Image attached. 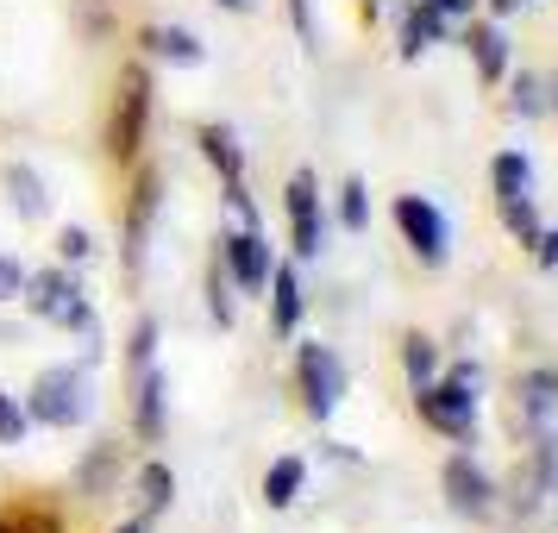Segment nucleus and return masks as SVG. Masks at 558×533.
<instances>
[{
  "label": "nucleus",
  "instance_id": "obj_1",
  "mask_svg": "<svg viewBox=\"0 0 558 533\" xmlns=\"http://www.w3.org/2000/svg\"><path fill=\"white\" fill-rule=\"evenodd\" d=\"M88 408H95V396H88V364H51L45 377L32 383L26 396V421L32 427H82L88 421Z\"/></svg>",
  "mask_w": 558,
  "mask_h": 533
},
{
  "label": "nucleus",
  "instance_id": "obj_2",
  "mask_svg": "<svg viewBox=\"0 0 558 533\" xmlns=\"http://www.w3.org/2000/svg\"><path fill=\"white\" fill-rule=\"evenodd\" d=\"M145 126H151V70L145 63H126L120 70V88H113V113H107V157L113 163H132L138 145H145Z\"/></svg>",
  "mask_w": 558,
  "mask_h": 533
},
{
  "label": "nucleus",
  "instance_id": "obj_3",
  "mask_svg": "<svg viewBox=\"0 0 558 533\" xmlns=\"http://www.w3.org/2000/svg\"><path fill=\"white\" fill-rule=\"evenodd\" d=\"M421 421L446 439H471V421H477V371L458 364L446 383H421Z\"/></svg>",
  "mask_w": 558,
  "mask_h": 533
},
{
  "label": "nucleus",
  "instance_id": "obj_4",
  "mask_svg": "<svg viewBox=\"0 0 558 533\" xmlns=\"http://www.w3.org/2000/svg\"><path fill=\"white\" fill-rule=\"evenodd\" d=\"M20 302H26L38 320H51V327H63V332L95 327V302L82 295V282L70 277V270H38V277H26Z\"/></svg>",
  "mask_w": 558,
  "mask_h": 533
},
{
  "label": "nucleus",
  "instance_id": "obj_5",
  "mask_svg": "<svg viewBox=\"0 0 558 533\" xmlns=\"http://www.w3.org/2000/svg\"><path fill=\"white\" fill-rule=\"evenodd\" d=\"M295 383H302V408L314 414V421H332V408L345 402V364H339L327 346H302Z\"/></svg>",
  "mask_w": 558,
  "mask_h": 533
},
{
  "label": "nucleus",
  "instance_id": "obj_6",
  "mask_svg": "<svg viewBox=\"0 0 558 533\" xmlns=\"http://www.w3.org/2000/svg\"><path fill=\"white\" fill-rule=\"evenodd\" d=\"M396 227H402V239L414 245L421 264H446L452 232H446V220H439V207H433L427 195H396Z\"/></svg>",
  "mask_w": 558,
  "mask_h": 533
},
{
  "label": "nucleus",
  "instance_id": "obj_7",
  "mask_svg": "<svg viewBox=\"0 0 558 533\" xmlns=\"http://www.w3.org/2000/svg\"><path fill=\"white\" fill-rule=\"evenodd\" d=\"M220 264H227L232 289H245V295H264L270 289V245H264V232H227L220 239Z\"/></svg>",
  "mask_w": 558,
  "mask_h": 533
},
{
  "label": "nucleus",
  "instance_id": "obj_8",
  "mask_svg": "<svg viewBox=\"0 0 558 533\" xmlns=\"http://www.w3.org/2000/svg\"><path fill=\"white\" fill-rule=\"evenodd\" d=\"M282 202H289V239H295V252L320 257L327 227H320V189H314V177H307V170H295V177H289V189H282Z\"/></svg>",
  "mask_w": 558,
  "mask_h": 533
},
{
  "label": "nucleus",
  "instance_id": "obj_9",
  "mask_svg": "<svg viewBox=\"0 0 558 533\" xmlns=\"http://www.w3.org/2000/svg\"><path fill=\"white\" fill-rule=\"evenodd\" d=\"M446 502H452L458 514L483 521V514L496 508V489H489V477H483L471 458H446Z\"/></svg>",
  "mask_w": 558,
  "mask_h": 533
},
{
  "label": "nucleus",
  "instance_id": "obj_10",
  "mask_svg": "<svg viewBox=\"0 0 558 533\" xmlns=\"http://www.w3.org/2000/svg\"><path fill=\"white\" fill-rule=\"evenodd\" d=\"M145 51H151V63H177V70H195L207 57V45L195 38V32L182 26H145Z\"/></svg>",
  "mask_w": 558,
  "mask_h": 533
},
{
  "label": "nucleus",
  "instance_id": "obj_11",
  "mask_svg": "<svg viewBox=\"0 0 558 533\" xmlns=\"http://www.w3.org/2000/svg\"><path fill=\"white\" fill-rule=\"evenodd\" d=\"M0 182H7V195L20 207V220H45V214H51V189H45V177H38L32 163H7Z\"/></svg>",
  "mask_w": 558,
  "mask_h": 533
},
{
  "label": "nucleus",
  "instance_id": "obj_12",
  "mask_svg": "<svg viewBox=\"0 0 558 533\" xmlns=\"http://www.w3.org/2000/svg\"><path fill=\"white\" fill-rule=\"evenodd\" d=\"M302 277H295V270H289V264H277V270H270V327L282 332V339H289V332L302 327Z\"/></svg>",
  "mask_w": 558,
  "mask_h": 533
},
{
  "label": "nucleus",
  "instance_id": "obj_13",
  "mask_svg": "<svg viewBox=\"0 0 558 533\" xmlns=\"http://www.w3.org/2000/svg\"><path fill=\"white\" fill-rule=\"evenodd\" d=\"M132 427H138V439H163V371H138V402H132Z\"/></svg>",
  "mask_w": 558,
  "mask_h": 533
},
{
  "label": "nucleus",
  "instance_id": "obj_14",
  "mask_svg": "<svg viewBox=\"0 0 558 533\" xmlns=\"http://www.w3.org/2000/svg\"><path fill=\"white\" fill-rule=\"evenodd\" d=\"M157 214V177H138L132 189V207H126V264L138 270V257H145V227H151Z\"/></svg>",
  "mask_w": 558,
  "mask_h": 533
},
{
  "label": "nucleus",
  "instance_id": "obj_15",
  "mask_svg": "<svg viewBox=\"0 0 558 533\" xmlns=\"http://www.w3.org/2000/svg\"><path fill=\"white\" fill-rule=\"evenodd\" d=\"M464 45H471V57H477V76L483 82H502V70H508L502 26H471V32H464Z\"/></svg>",
  "mask_w": 558,
  "mask_h": 533
},
{
  "label": "nucleus",
  "instance_id": "obj_16",
  "mask_svg": "<svg viewBox=\"0 0 558 533\" xmlns=\"http://www.w3.org/2000/svg\"><path fill=\"white\" fill-rule=\"evenodd\" d=\"M202 157L220 170V182H239V177H245V152H239L232 126H202Z\"/></svg>",
  "mask_w": 558,
  "mask_h": 533
},
{
  "label": "nucleus",
  "instance_id": "obj_17",
  "mask_svg": "<svg viewBox=\"0 0 558 533\" xmlns=\"http://www.w3.org/2000/svg\"><path fill=\"white\" fill-rule=\"evenodd\" d=\"M177 502V471H170V464H163V458H151V464H145V471H138V508H145V514H163V508Z\"/></svg>",
  "mask_w": 558,
  "mask_h": 533
},
{
  "label": "nucleus",
  "instance_id": "obj_18",
  "mask_svg": "<svg viewBox=\"0 0 558 533\" xmlns=\"http://www.w3.org/2000/svg\"><path fill=\"white\" fill-rule=\"evenodd\" d=\"M302 483H307V464H302V458H277V464L264 471V502H270V508H289L295 496H302Z\"/></svg>",
  "mask_w": 558,
  "mask_h": 533
},
{
  "label": "nucleus",
  "instance_id": "obj_19",
  "mask_svg": "<svg viewBox=\"0 0 558 533\" xmlns=\"http://www.w3.org/2000/svg\"><path fill=\"white\" fill-rule=\"evenodd\" d=\"M439 32H446V13H439V7H427V0H421V7H408V20H402V57H421Z\"/></svg>",
  "mask_w": 558,
  "mask_h": 533
},
{
  "label": "nucleus",
  "instance_id": "obj_20",
  "mask_svg": "<svg viewBox=\"0 0 558 533\" xmlns=\"http://www.w3.org/2000/svg\"><path fill=\"white\" fill-rule=\"evenodd\" d=\"M113 477H120V446H95V452L82 458L76 489H82V496H107V489H113Z\"/></svg>",
  "mask_w": 558,
  "mask_h": 533
},
{
  "label": "nucleus",
  "instance_id": "obj_21",
  "mask_svg": "<svg viewBox=\"0 0 558 533\" xmlns=\"http://www.w3.org/2000/svg\"><path fill=\"white\" fill-rule=\"evenodd\" d=\"M489 177H496V202H521V195L533 189V170H527V157L521 152H502Z\"/></svg>",
  "mask_w": 558,
  "mask_h": 533
},
{
  "label": "nucleus",
  "instance_id": "obj_22",
  "mask_svg": "<svg viewBox=\"0 0 558 533\" xmlns=\"http://www.w3.org/2000/svg\"><path fill=\"white\" fill-rule=\"evenodd\" d=\"M521 402H527L533 421H553V408H558V377H553V371H533V377L521 383Z\"/></svg>",
  "mask_w": 558,
  "mask_h": 533
},
{
  "label": "nucleus",
  "instance_id": "obj_23",
  "mask_svg": "<svg viewBox=\"0 0 558 533\" xmlns=\"http://www.w3.org/2000/svg\"><path fill=\"white\" fill-rule=\"evenodd\" d=\"M402 364H408V377H414V389H421V383H433V371H439V352H433V339L408 332V339H402Z\"/></svg>",
  "mask_w": 558,
  "mask_h": 533
},
{
  "label": "nucleus",
  "instance_id": "obj_24",
  "mask_svg": "<svg viewBox=\"0 0 558 533\" xmlns=\"http://www.w3.org/2000/svg\"><path fill=\"white\" fill-rule=\"evenodd\" d=\"M207 314H214V327H232V277H227V264L207 270Z\"/></svg>",
  "mask_w": 558,
  "mask_h": 533
},
{
  "label": "nucleus",
  "instance_id": "obj_25",
  "mask_svg": "<svg viewBox=\"0 0 558 533\" xmlns=\"http://www.w3.org/2000/svg\"><path fill=\"white\" fill-rule=\"evenodd\" d=\"M502 220H508V232H514L521 245H533V239H539V214H533V195H521V202H502Z\"/></svg>",
  "mask_w": 558,
  "mask_h": 533
},
{
  "label": "nucleus",
  "instance_id": "obj_26",
  "mask_svg": "<svg viewBox=\"0 0 558 533\" xmlns=\"http://www.w3.org/2000/svg\"><path fill=\"white\" fill-rule=\"evenodd\" d=\"M339 220H345L352 232H364V220H371V202H364V182H357V177L339 189Z\"/></svg>",
  "mask_w": 558,
  "mask_h": 533
},
{
  "label": "nucleus",
  "instance_id": "obj_27",
  "mask_svg": "<svg viewBox=\"0 0 558 533\" xmlns=\"http://www.w3.org/2000/svg\"><path fill=\"white\" fill-rule=\"evenodd\" d=\"M227 220H232V232H257V207L245 195V182H227Z\"/></svg>",
  "mask_w": 558,
  "mask_h": 533
},
{
  "label": "nucleus",
  "instance_id": "obj_28",
  "mask_svg": "<svg viewBox=\"0 0 558 533\" xmlns=\"http://www.w3.org/2000/svg\"><path fill=\"white\" fill-rule=\"evenodd\" d=\"M26 408L13 402V396H7V389H0V446H20V439H26Z\"/></svg>",
  "mask_w": 558,
  "mask_h": 533
},
{
  "label": "nucleus",
  "instance_id": "obj_29",
  "mask_svg": "<svg viewBox=\"0 0 558 533\" xmlns=\"http://www.w3.org/2000/svg\"><path fill=\"white\" fill-rule=\"evenodd\" d=\"M157 364V320L145 314L138 327H132V371H151Z\"/></svg>",
  "mask_w": 558,
  "mask_h": 533
},
{
  "label": "nucleus",
  "instance_id": "obj_30",
  "mask_svg": "<svg viewBox=\"0 0 558 533\" xmlns=\"http://www.w3.org/2000/svg\"><path fill=\"white\" fill-rule=\"evenodd\" d=\"M57 252H63V264L95 257V239H88V227H63V232H57Z\"/></svg>",
  "mask_w": 558,
  "mask_h": 533
},
{
  "label": "nucleus",
  "instance_id": "obj_31",
  "mask_svg": "<svg viewBox=\"0 0 558 533\" xmlns=\"http://www.w3.org/2000/svg\"><path fill=\"white\" fill-rule=\"evenodd\" d=\"M7 528H13V533H63L45 508H20V514H7Z\"/></svg>",
  "mask_w": 558,
  "mask_h": 533
},
{
  "label": "nucleus",
  "instance_id": "obj_32",
  "mask_svg": "<svg viewBox=\"0 0 558 533\" xmlns=\"http://www.w3.org/2000/svg\"><path fill=\"white\" fill-rule=\"evenodd\" d=\"M20 289H26V270H20V257H0V302H20Z\"/></svg>",
  "mask_w": 558,
  "mask_h": 533
},
{
  "label": "nucleus",
  "instance_id": "obj_33",
  "mask_svg": "<svg viewBox=\"0 0 558 533\" xmlns=\"http://www.w3.org/2000/svg\"><path fill=\"white\" fill-rule=\"evenodd\" d=\"M539 107H546V95H539V82H533V76H521V82H514V113H539Z\"/></svg>",
  "mask_w": 558,
  "mask_h": 533
},
{
  "label": "nucleus",
  "instance_id": "obj_34",
  "mask_svg": "<svg viewBox=\"0 0 558 533\" xmlns=\"http://www.w3.org/2000/svg\"><path fill=\"white\" fill-rule=\"evenodd\" d=\"M289 20L302 32V45H314V7H307V0H289Z\"/></svg>",
  "mask_w": 558,
  "mask_h": 533
},
{
  "label": "nucleus",
  "instance_id": "obj_35",
  "mask_svg": "<svg viewBox=\"0 0 558 533\" xmlns=\"http://www.w3.org/2000/svg\"><path fill=\"white\" fill-rule=\"evenodd\" d=\"M533 245H539V264H546V270H558V232H539Z\"/></svg>",
  "mask_w": 558,
  "mask_h": 533
},
{
  "label": "nucleus",
  "instance_id": "obj_36",
  "mask_svg": "<svg viewBox=\"0 0 558 533\" xmlns=\"http://www.w3.org/2000/svg\"><path fill=\"white\" fill-rule=\"evenodd\" d=\"M427 7H439V13H471V0H427Z\"/></svg>",
  "mask_w": 558,
  "mask_h": 533
},
{
  "label": "nucleus",
  "instance_id": "obj_37",
  "mask_svg": "<svg viewBox=\"0 0 558 533\" xmlns=\"http://www.w3.org/2000/svg\"><path fill=\"white\" fill-rule=\"evenodd\" d=\"M120 533H151V514H138V521H126Z\"/></svg>",
  "mask_w": 558,
  "mask_h": 533
},
{
  "label": "nucleus",
  "instance_id": "obj_38",
  "mask_svg": "<svg viewBox=\"0 0 558 533\" xmlns=\"http://www.w3.org/2000/svg\"><path fill=\"white\" fill-rule=\"evenodd\" d=\"M220 7H232V13H252V0H220Z\"/></svg>",
  "mask_w": 558,
  "mask_h": 533
},
{
  "label": "nucleus",
  "instance_id": "obj_39",
  "mask_svg": "<svg viewBox=\"0 0 558 533\" xmlns=\"http://www.w3.org/2000/svg\"><path fill=\"white\" fill-rule=\"evenodd\" d=\"M489 7H496V13H514V0H489Z\"/></svg>",
  "mask_w": 558,
  "mask_h": 533
},
{
  "label": "nucleus",
  "instance_id": "obj_40",
  "mask_svg": "<svg viewBox=\"0 0 558 533\" xmlns=\"http://www.w3.org/2000/svg\"><path fill=\"white\" fill-rule=\"evenodd\" d=\"M0 533H13V528H7V514H0Z\"/></svg>",
  "mask_w": 558,
  "mask_h": 533
}]
</instances>
